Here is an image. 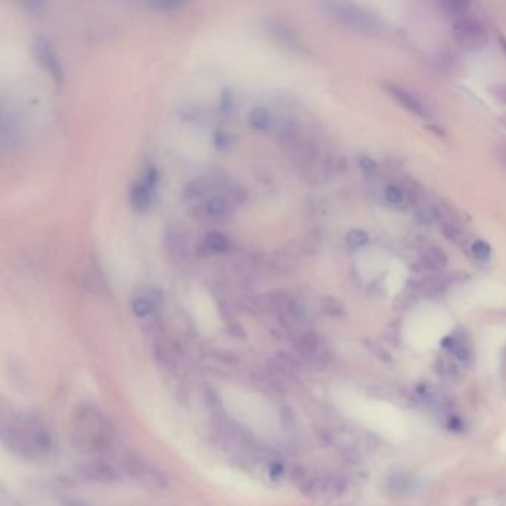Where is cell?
I'll list each match as a JSON object with an SVG mask.
<instances>
[{"instance_id": "obj_1", "label": "cell", "mask_w": 506, "mask_h": 506, "mask_svg": "<svg viewBox=\"0 0 506 506\" xmlns=\"http://www.w3.org/2000/svg\"><path fill=\"white\" fill-rule=\"evenodd\" d=\"M74 435L82 447L97 449L107 439V426L94 410H84L74 420Z\"/></svg>"}, {"instance_id": "obj_2", "label": "cell", "mask_w": 506, "mask_h": 506, "mask_svg": "<svg viewBox=\"0 0 506 506\" xmlns=\"http://www.w3.org/2000/svg\"><path fill=\"white\" fill-rule=\"evenodd\" d=\"M11 446L23 456H39L50 447V435L42 429L25 425L11 432Z\"/></svg>"}, {"instance_id": "obj_3", "label": "cell", "mask_w": 506, "mask_h": 506, "mask_svg": "<svg viewBox=\"0 0 506 506\" xmlns=\"http://www.w3.org/2000/svg\"><path fill=\"white\" fill-rule=\"evenodd\" d=\"M454 38L462 48L468 51H478L484 48L488 36L481 23L475 18H460L453 28Z\"/></svg>"}, {"instance_id": "obj_4", "label": "cell", "mask_w": 506, "mask_h": 506, "mask_svg": "<svg viewBox=\"0 0 506 506\" xmlns=\"http://www.w3.org/2000/svg\"><path fill=\"white\" fill-rule=\"evenodd\" d=\"M327 6L330 13L334 15L337 20H340L345 24L355 27L358 30H364V32H376V28L379 25L372 15H368L365 11L360 9L355 5L334 2V4H328Z\"/></svg>"}, {"instance_id": "obj_5", "label": "cell", "mask_w": 506, "mask_h": 506, "mask_svg": "<svg viewBox=\"0 0 506 506\" xmlns=\"http://www.w3.org/2000/svg\"><path fill=\"white\" fill-rule=\"evenodd\" d=\"M35 55L38 58V63L51 74L55 84L61 85V82H63V67H61L58 55L51 42L39 38L35 42Z\"/></svg>"}, {"instance_id": "obj_6", "label": "cell", "mask_w": 506, "mask_h": 506, "mask_svg": "<svg viewBox=\"0 0 506 506\" xmlns=\"http://www.w3.org/2000/svg\"><path fill=\"white\" fill-rule=\"evenodd\" d=\"M229 208L230 204L226 197L220 195H214L208 197L207 201H204L201 211L204 214V217L207 219H223L229 212Z\"/></svg>"}, {"instance_id": "obj_7", "label": "cell", "mask_w": 506, "mask_h": 506, "mask_svg": "<svg viewBox=\"0 0 506 506\" xmlns=\"http://www.w3.org/2000/svg\"><path fill=\"white\" fill-rule=\"evenodd\" d=\"M388 89H389L391 94H392V97H393L396 101H400V103L406 107L407 110H410L411 113L418 115V116H420V117H426V116H427L426 112H425V107H423L416 98H414V97L410 94V92L404 91V89L400 88V86H392V85L388 86Z\"/></svg>"}, {"instance_id": "obj_8", "label": "cell", "mask_w": 506, "mask_h": 506, "mask_svg": "<svg viewBox=\"0 0 506 506\" xmlns=\"http://www.w3.org/2000/svg\"><path fill=\"white\" fill-rule=\"evenodd\" d=\"M151 190L144 181L137 183L131 189V204L137 211H146L151 204Z\"/></svg>"}, {"instance_id": "obj_9", "label": "cell", "mask_w": 506, "mask_h": 506, "mask_svg": "<svg viewBox=\"0 0 506 506\" xmlns=\"http://www.w3.org/2000/svg\"><path fill=\"white\" fill-rule=\"evenodd\" d=\"M204 245L211 253H226L230 247V242L227 236L220 232H209L204 236Z\"/></svg>"}, {"instance_id": "obj_10", "label": "cell", "mask_w": 506, "mask_h": 506, "mask_svg": "<svg viewBox=\"0 0 506 506\" xmlns=\"http://www.w3.org/2000/svg\"><path fill=\"white\" fill-rule=\"evenodd\" d=\"M270 115L263 107H254V109L248 113V124L251 125L253 130L257 131H265L270 127Z\"/></svg>"}, {"instance_id": "obj_11", "label": "cell", "mask_w": 506, "mask_h": 506, "mask_svg": "<svg viewBox=\"0 0 506 506\" xmlns=\"http://www.w3.org/2000/svg\"><path fill=\"white\" fill-rule=\"evenodd\" d=\"M151 297H153V293L150 296L146 294V296L135 299L132 301V312L140 318L150 315L153 312V309H155V300H153Z\"/></svg>"}, {"instance_id": "obj_12", "label": "cell", "mask_w": 506, "mask_h": 506, "mask_svg": "<svg viewBox=\"0 0 506 506\" xmlns=\"http://www.w3.org/2000/svg\"><path fill=\"white\" fill-rule=\"evenodd\" d=\"M272 33L275 35L276 39H281L282 43L287 46H296V43H297L296 36L291 33L289 28H287L284 25L272 23Z\"/></svg>"}, {"instance_id": "obj_13", "label": "cell", "mask_w": 506, "mask_h": 506, "mask_svg": "<svg viewBox=\"0 0 506 506\" xmlns=\"http://www.w3.org/2000/svg\"><path fill=\"white\" fill-rule=\"evenodd\" d=\"M472 254L477 257L480 262H487L492 255V248H490V245L483 242V241H477L472 245Z\"/></svg>"}, {"instance_id": "obj_14", "label": "cell", "mask_w": 506, "mask_h": 506, "mask_svg": "<svg viewBox=\"0 0 506 506\" xmlns=\"http://www.w3.org/2000/svg\"><path fill=\"white\" fill-rule=\"evenodd\" d=\"M149 6L153 8V9L162 11V12H173V11H177V9L183 8L184 4L174 2V0H156V2H150Z\"/></svg>"}, {"instance_id": "obj_15", "label": "cell", "mask_w": 506, "mask_h": 506, "mask_svg": "<svg viewBox=\"0 0 506 506\" xmlns=\"http://www.w3.org/2000/svg\"><path fill=\"white\" fill-rule=\"evenodd\" d=\"M347 241L350 245H354V247H361V245L367 243L368 236L365 232H362V230L357 229V230H352V232H349Z\"/></svg>"}, {"instance_id": "obj_16", "label": "cell", "mask_w": 506, "mask_h": 506, "mask_svg": "<svg viewBox=\"0 0 506 506\" xmlns=\"http://www.w3.org/2000/svg\"><path fill=\"white\" fill-rule=\"evenodd\" d=\"M385 196L388 201L393 205H398V204H401L403 202V199H404V195H403V190L400 188H396V186H389L385 192Z\"/></svg>"}, {"instance_id": "obj_17", "label": "cell", "mask_w": 506, "mask_h": 506, "mask_svg": "<svg viewBox=\"0 0 506 506\" xmlns=\"http://www.w3.org/2000/svg\"><path fill=\"white\" fill-rule=\"evenodd\" d=\"M444 6H446L449 9V13L452 15H457V17L460 18H464L462 15L464 12L468 9V5L464 4V2H447V4H444ZM459 18V20H460Z\"/></svg>"}, {"instance_id": "obj_18", "label": "cell", "mask_w": 506, "mask_h": 506, "mask_svg": "<svg viewBox=\"0 0 506 506\" xmlns=\"http://www.w3.org/2000/svg\"><path fill=\"white\" fill-rule=\"evenodd\" d=\"M360 163H361V166H362V170L367 171V173H372V171L376 170V163H374L372 159H368V158H362V159L360 161Z\"/></svg>"}, {"instance_id": "obj_19", "label": "cell", "mask_w": 506, "mask_h": 506, "mask_svg": "<svg viewBox=\"0 0 506 506\" xmlns=\"http://www.w3.org/2000/svg\"><path fill=\"white\" fill-rule=\"evenodd\" d=\"M502 45H503V50L506 51V40H502Z\"/></svg>"}]
</instances>
